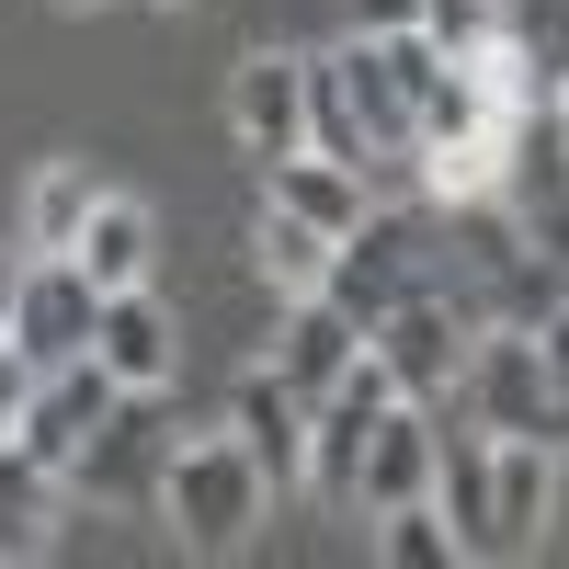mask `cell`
<instances>
[{
  "mask_svg": "<svg viewBox=\"0 0 569 569\" xmlns=\"http://www.w3.org/2000/svg\"><path fill=\"white\" fill-rule=\"evenodd\" d=\"M228 433L251 445V467H262L273 490H308V399L284 388L273 365H251L240 388H228Z\"/></svg>",
  "mask_w": 569,
  "mask_h": 569,
  "instance_id": "30bf717a",
  "label": "cell"
},
{
  "mask_svg": "<svg viewBox=\"0 0 569 569\" xmlns=\"http://www.w3.org/2000/svg\"><path fill=\"white\" fill-rule=\"evenodd\" d=\"M330 251H342V240H319V228H308V217H284V206H262V217H251V273L273 284V297H319Z\"/></svg>",
  "mask_w": 569,
  "mask_h": 569,
  "instance_id": "e0dca14e",
  "label": "cell"
},
{
  "mask_svg": "<svg viewBox=\"0 0 569 569\" xmlns=\"http://www.w3.org/2000/svg\"><path fill=\"white\" fill-rule=\"evenodd\" d=\"M365 547L388 558V569H456L467 547H456V525L433 501H399V512H365Z\"/></svg>",
  "mask_w": 569,
  "mask_h": 569,
  "instance_id": "ac0fdd59",
  "label": "cell"
},
{
  "mask_svg": "<svg viewBox=\"0 0 569 569\" xmlns=\"http://www.w3.org/2000/svg\"><path fill=\"white\" fill-rule=\"evenodd\" d=\"M399 501H433V410L421 399H388L365 433V479H353V512H399Z\"/></svg>",
  "mask_w": 569,
  "mask_h": 569,
  "instance_id": "8fae6325",
  "label": "cell"
},
{
  "mask_svg": "<svg viewBox=\"0 0 569 569\" xmlns=\"http://www.w3.org/2000/svg\"><path fill=\"white\" fill-rule=\"evenodd\" d=\"M365 342H376V365L399 376V399L445 410V399L467 388V353H479V319H467V308L445 297V284H410V297H399L388 319H376Z\"/></svg>",
  "mask_w": 569,
  "mask_h": 569,
  "instance_id": "7a4b0ae2",
  "label": "cell"
},
{
  "mask_svg": "<svg viewBox=\"0 0 569 569\" xmlns=\"http://www.w3.org/2000/svg\"><path fill=\"white\" fill-rule=\"evenodd\" d=\"M91 319H103V284H91L69 251H34L23 297H12V342L34 365H69V353H91Z\"/></svg>",
  "mask_w": 569,
  "mask_h": 569,
  "instance_id": "52a82bcc",
  "label": "cell"
},
{
  "mask_svg": "<svg viewBox=\"0 0 569 569\" xmlns=\"http://www.w3.org/2000/svg\"><path fill=\"white\" fill-rule=\"evenodd\" d=\"M421 0H353V34H410Z\"/></svg>",
  "mask_w": 569,
  "mask_h": 569,
  "instance_id": "603a6c76",
  "label": "cell"
},
{
  "mask_svg": "<svg viewBox=\"0 0 569 569\" xmlns=\"http://www.w3.org/2000/svg\"><path fill=\"white\" fill-rule=\"evenodd\" d=\"M262 512H273V479L251 467L240 433H182L160 456V525L194 547V558H240L262 536Z\"/></svg>",
  "mask_w": 569,
  "mask_h": 569,
  "instance_id": "6da1fadb",
  "label": "cell"
},
{
  "mask_svg": "<svg viewBox=\"0 0 569 569\" xmlns=\"http://www.w3.org/2000/svg\"><path fill=\"white\" fill-rule=\"evenodd\" d=\"M228 137L251 149V171H262V160H284V149H308V58H284V46H251V58L228 69Z\"/></svg>",
  "mask_w": 569,
  "mask_h": 569,
  "instance_id": "5b68a950",
  "label": "cell"
},
{
  "mask_svg": "<svg viewBox=\"0 0 569 569\" xmlns=\"http://www.w3.org/2000/svg\"><path fill=\"white\" fill-rule=\"evenodd\" d=\"M262 206H284V217H308L319 240H353V228L376 217V194H365V171H342V160H319V149H284V160H262Z\"/></svg>",
  "mask_w": 569,
  "mask_h": 569,
  "instance_id": "5bb4252c",
  "label": "cell"
},
{
  "mask_svg": "<svg viewBox=\"0 0 569 569\" xmlns=\"http://www.w3.org/2000/svg\"><path fill=\"white\" fill-rule=\"evenodd\" d=\"M421 34H433L445 58H467V46L501 34V0H421Z\"/></svg>",
  "mask_w": 569,
  "mask_h": 569,
  "instance_id": "ffe728a7",
  "label": "cell"
},
{
  "mask_svg": "<svg viewBox=\"0 0 569 569\" xmlns=\"http://www.w3.org/2000/svg\"><path fill=\"white\" fill-rule=\"evenodd\" d=\"M273 308H284V319H273V376H284L297 399H330V388H342V365L365 353V330L330 308V297H273Z\"/></svg>",
  "mask_w": 569,
  "mask_h": 569,
  "instance_id": "4fadbf2b",
  "label": "cell"
},
{
  "mask_svg": "<svg viewBox=\"0 0 569 569\" xmlns=\"http://www.w3.org/2000/svg\"><path fill=\"white\" fill-rule=\"evenodd\" d=\"M91 284H103V297H114V284H149L160 273V217L149 206H137V194H103V206H91V228H80V251H69Z\"/></svg>",
  "mask_w": 569,
  "mask_h": 569,
  "instance_id": "9a60e30c",
  "label": "cell"
},
{
  "mask_svg": "<svg viewBox=\"0 0 569 569\" xmlns=\"http://www.w3.org/2000/svg\"><path fill=\"white\" fill-rule=\"evenodd\" d=\"M525 240H536L547 262H569V182H558L547 206H525Z\"/></svg>",
  "mask_w": 569,
  "mask_h": 569,
  "instance_id": "7402d4cb",
  "label": "cell"
},
{
  "mask_svg": "<svg viewBox=\"0 0 569 569\" xmlns=\"http://www.w3.org/2000/svg\"><path fill=\"white\" fill-rule=\"evenodd\" d=\"M547 445L569 456V365H547Z\"/></svg>",
  "mask_w": 569,
  "mask_h": 569,
  "instance_id": "cb8c5ba5",
  "label": "cell"
},
{
  "mask_svg": "<svg viewBox=\"0 0 569 569\" xmlns=\"http://www.w3.org/2000/svg\"><path fill=\"white\" fill-rule=\"evenodd\" d=\"M558 114H569V91H558Z\"/></svg>",
  "mask_w": 569,
  "mask_h": 569,
  "instance_id": "4316f807",
  "label": "cell"
},
{
  "mask_svg": "<svg viewBox=\"0 0 569 569\" xmlns=\"http://www.w3.org/2000/svg\"><path fill=\"white\" fill-rule=\"evenodd\" d=\"M23 262H34L23 240H12V251H0V330H12V297H23Z\"/></svg>",
  "mask_w": 569,
  "mask_h": 569,
  "instance_id": "d4e9b609",
  "label": "cell"
},
{
  "mask_svg": "<svg viewBox=\"0 0 569 569\" xmlns=\"http://www.w3.org/2000/svg\"><path fill=\"white\" fill-rule=\"evenodd\" d=\"M501 34L525 46V69L547 91H569V0H501Z\"/></svg>",
  "mask_w": 569,
  "mask_h": 569,
  "instance_id": "d6986e66",
  "label": "cell"
},
{
  "mask_svg": "<svg viewBox=\"0 0 569 569\" xmlns=\"http://www.w3.org/2000/svg\"><path fill=\"white\" fill-rule=\"evenodd\" d=\"M456 399L479 410L490 433H536V445H547V342H536V330H479Z\"/></svg>",
  "mask_w": 569,
  "mask_h": 569,
  "instance_id": "ba28073f",
  "label": "cell"
},
{
  "mask_svg": "<svg viewBox=\"0 0 569 569\" xmlns=\"http://www.w3.org/2000/svg\"><path fill=\"white\" fill-rule=\"evenodd\" d=\"M410 284H421V251H410V217H399V206H376V217L353 228V240L330 251V273H319V297L342 308L353 330H376V319H388V308L410 297Z\"/></svg>",
  "mask_w": 569,
  "mask_h": 569,
  "instance_id": "277c9868",
  "label": "cell"
},
{
  "mask_svg": "<svg viewBox=\"0 0 569 569\" xmlns=\"http://www.w3.org/2000/svg\"><path fill=\"white\" fill-rule=\"evenodd\" d=\"M91 206H103L91 160H34V182H23V251H80Z\"/></svg>",
  "mask_w": 569,
  "mask_h": 569,
  "instance_id": "2e32d148",
  "label": "cell"
},
{
  "mask_svg": "<svg viewBox=\"0 0 569 569\" xmlns=\"http://www.w3.org/2000/svg\"><path fill=\"white\" fill-rule=\"evenodd\" d=\"M69 12H91V0H69Z\"/></svg>",
  "mask_w": 569,
  "mask_h": 569,
  "instance_id": "484cf974",
  "label": "cell"
},
{
  "mask_svg": "<svg viewBox=\"0 0 569 569\" xmlns=\"http://www.w3.org/2000/svg\"><path fill=\"white\" fill-rule=\"evenodd\" d=\"M91 365L114 376L126 399H160L171 376H182V342H171V308L149 297V284H114L103 319H91Z\"/></svg>",
  "mask_w": 569,
  "mask_h": 569,
  "instance_id": "9c48e42d",
  "label": "cell"
},
{
  "mask_svg": "<svg viewBox=\"0 0 569 569\" xmlns=\"http://www.w3.org/2000/svg\"><path fill=\"white\" fill-rule=\"evenodd\" d=\"M34 376H46V365L12 342V330H0V433H23V410H34Z\"/></svg>",
  "mask_w": 569,
  "mask_h": 569,
  "instance_id": "44dd1931",
  "label": "cell"
},
{
  "mask_svg": "<svg viewBox=\"0 0 569 569\" xmlns=\"http://www.w3.org/2000/svg\"><path fill=\"white\" fill-rule=\"evenodd\" d=\"M114 410H126V388H114V376L91 365V353H69V365H46V376H34L23 445H34L46 467H80L91 445H103V421H114Z\"/></svg>",
  "mask_w": 569,
  "mask_h": 569,
  "instance_id": "8992f818",
  "label": "cell"
},
{
  "mask_svg": "<svg viewBox=\"0 0 569 569\" xmlns=\"http://www.w3.org/2000/svg\"><path fill=\"white\" fill-rule=\"evenodd\" d=\"M69 536V467H46L23 433H0V558H46Z\"/></svg>",
  "mask_w": 569,
  "mask_h": 569,
  "instance_id": "7c38bea8",
  "label": "cell"
},
{
  "mask_svg": "<svg viewBox=\"0 0 569 569\" xmlns=\"http://www.w3.org/2000/svg\"><path fill=\"white\" fill-rule=\"evenodd\" d=\"M558 536V445L536 433H490V512L467 558H536Z\"/></svg>",
  "mask_w": 569,
  "mask_h": 569,
  "instance_id": "3957f363",
  "label": "cell"
}]
</instances>
